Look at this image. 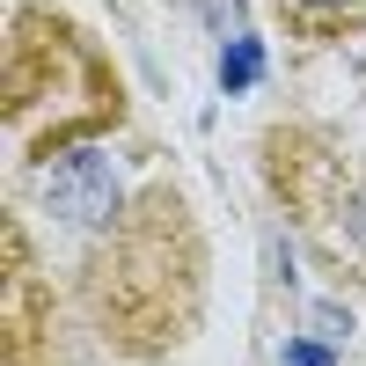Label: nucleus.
I'll use <instances>...</instances> for the list:
<instances>
[{"label": "nucleus", "mask_w": 366, "mask_h": 366, "mask_svg": "<svg viewBox=\"0 0 366 366\" xmlns=\"http://www.w3.org/2000/svg\"><path fill=\"white\" fill-rule=\"evenodd\" d=\"M286 22V37L300 44H345V37H366V0H271Z\"/></svg>", "instance_id": "39448f33"}, {"label": "nucleus", "mask_w": 366, "mask_h": 366, "mask_svg": "<svg viewBox=\"0 0 366 366\" xmlns=\"http://www.w3.org/2000/svg\"><path fill=\"white\" fill-rule=\"evenodd\" d=\"M257 162H264V191L300 227V242L366 293V147L293 117L257 139Z\"/></svg>", "instance_id": "7ed1b4c3"}, {"label": "nucleus", "mask_w": 366, "mask_h": 366, "mask_svg": "<svg viewBox=\"0 0 366 366\" xmlns=\"http://www.w3.org/2000/svg\"><path fill=\"white\" fill-rule=\"evenodd\" d=\"M29 176H37V212L66 234V264L51 279L88 337L139 366L191 345L205 308V234L191 220V198L162 176L125 191L103 139Z\"/></svg>", "instance_id": "f257e3e1"}, {"label": "nucleus", "mask_w": 366, "mask_h": 366, "mask_svg": "<svg viewBox=\"0 0 366 366\" xmlns=\"http://www.w3.org/2000/svg\"><path fill=\"white\" fill-rule=\"evenodd\" d=\"M117 125H125V81H117L110 51L81 22L15 0V15H8V147H15V169H44L88 139H110Z\"/></svg>", "instance_id": "f03ea898"}, {"label": "nucleus", "mask_w": 366, "mask_h": 366, "mask_svg": "<svg viewBox=\"0 0 366 366\" xmlns=\"http://www.w3.org/2000/svg\"><path fill=\"white\" fill-rule=\"evenodd\" d=\"M220 81H227V96H234V88H249V81H257V44H249V37L234 44V59H220Z\"/></svg>", "instance_id": "423d86ee"}, {"label": "nucleus", "mask_w": 366, "mask_h": 366, "mask_svg": "<svg viewBox=\"0 0 366 366\" xmlns=\"http://www.w3.org/2000/svg\"><path fill=\"white\" fill-rule=\"evenodd\" d=\"M59 308L66 293L37 264L29 227L8 220V293H0V366H66L59 359Z\"/></svg>", "instance_id": "20e7f679"}]
</instances>
